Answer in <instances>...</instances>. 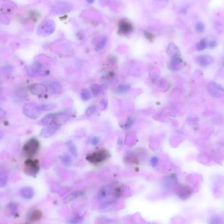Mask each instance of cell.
I'll return each mask as SVG.
<instances>
[{
  "label": "cell",
  "mask_w": 224,
  "mask_h": 224,
  "mask_svg": "<svg viewBox=\"0 0 224 224\" xmlns=\"http://www.w3.org/2000/svg\"><path fill=\"white\" fill-rule=\"evenodd\" d=\"M41 109L39 105L34 103H27L23 107V112L26 116L31 119H37L41 113Z\"/></svg>",
  "instance_id": "1"
},
{
  "label": "cell",
  "mask_w": 224,
  "mask_h": 224,
  "mask_svg": "<svg viewBox=\"0 0 224 224\" xmlns=\"http://www.w3.org/2000/svg\"><path fill=\"white\" fill-rule=\"evenodd\" d=\"M108 155L109 154L107 151H106L105 149H102L88 155L87 156V159L92 163L98 164L103 162L108 157Z\"/></svg>",
  "instance_id": "2"
},
{
  "label": "cell",
  "mask_w": 224,
  "mask_h": 224,
  "mask_svg": "<svg viewBox=\"0 0 224 224\" xmlns=\"http://www.w3.org/2000/svg\"><path fill=\"white\" fill-rule=\"evenodd\" d=\"M39 142L35 138H32L24 145L23 150L26 155L32 157L38 152Z\"/></svg>",
  "instance_id": "3"
},
{
  "label": "cell",
  "mask_w": 224,
  "mask_h": 224,
  "mask_svg": "<svg viewBox=\"0 0 224 224\" xmlns=\"http://www.w3.org/2000/svg\"><path fill=\"white\" fill-rule=\"evenodd\" d=\"M73 9V6L67 2L60 1L57 2L53 6V11L54 13L57 14H65L71 11Z\"/></svg>",
  "instance_id": "4"
},
{
  "label": "cell",
  "mask_w": 224,
  "mask_h": 224,
  "mask_svg": "<svg viewBox=\"0 0 224 224\" xmlns=\"http://www.w3.org/2000/svg\"><path fill=\"white\" fill-rule=\"evenodd\" d=\"M55 28V24L54 22L48 20H46L39 26L38 29V34L41 35L47 36L52 34Z\"/></svg>",
  "instance_id": "5"
},
{
  "label": "cell",
  "mask_w": 224,
  "mask_h": 224,
  "mask_svg": "<svg viewBox=\"0 0 224 224\" xmlns=\"http://www.w3.org/2000/svg\"><path fill=\"white\" fill-rule=\"evenodd\" d=\"M208 93L211 96L215 98H222L224 97V89L216 83H210L208 87Z\"/></svg>",
  "instance_id": "6"
},
{
  "label": "cell",
  "mask_w": 224,
  "mask_h": 224,
  "mask_svg": "<svg viewBox=\"0 0 224 224\" xmlns=\"http://www.w3.org/2000/svg\"><path fill=\"white\" fill-rule=\"evenodd\" d=\"M39 170V162L37 160L28 159L25 163V172L30 175H35Z\"/></svg>",
  "instance_id": "7"
},
{
  "label": "cell",
  "mask_w": 224,
  "mask_h": 224,
  "mask_svg": "<svg viewBox=\"0 0 224 224\" xmlns=\"http://www.w3.org/2000/svg\"><path fill=\"white\" fill-rule=\"evenodd\" d=\"M30 91L31 93L35 95L37 97H41L43 95H45V93H47V87L43 84H40V83H37L34 84L30 87Z\"/></svg>",
  "instance_id": "8"
},
{
  "label": "cell",
  "mask_w": 224,
  "mask_h": 224,
  "mask_svg": "<svg viewBox=\"0 0 224 224\" xmlns=\"http://www.w3.org/2000/svg\"><path fill=\"white\" fill-rule=\"evenodd\" d=\"M178 197L182 200L188 199L192 194V190L188 186H181L178 189L176 192Z\"/></svg>",
  "instance_id": "9"
},
{
  "label": "cell",
  "mask_w": 224,
  "mask_h": 224,
  "mask_svg": "<svg viewBox=\"0 0 224 224\" xmlns=\"http://www.w3.org/2000/svg\"><path fill=\"white\" fill-rule=\"evenodd\" d=\"M197 62L202 67H207L214 62V58L209 55H201L197 58Z\"/></svg>",
  "instance_id": "10"
},
{
  "label": "cell",
  "mask_w": 224,
  "mask_h": 224,
  "mask_svg": "<svg viewBox=\"0 0 224 224\" xmlns=\"http://www.w3.org/2000/svg\"><path fill=\"white\" fill-rule=\"evenodd\" d=\"M59 125H58V124H54V125L43 128L41 131V136L43 138H49L56 133V132L59 129Z\"/></svg>",
  "instance_id": "11"
},
{
  "label": "cell",
  "mask_w": 224,
  "mask_h": 224,
  "mask_svg": "<svg viewBox=\"0 0 224 224\" xmlns=\"http://www.w3.org/2000/svg\"><path fill=\"white\" fill-rule=\"evenodd\" d=\"M133 30L132 25L125 20H121L119 23V32L123 34H128Z\"/></svg>",
  "instance_id": "12"
},
{
  "label": "cell",
  "mask_w": 224,
  "mask_h": 224,
  "mask_svg": "<svg viewBox=\"0 0 224 224\" xmlns=\"http://www.w3.org/2000/svg\"><path fill=\"white\" fill-rule=\"evenodd\" d=\"M20 195L24 199H30L34 195V192L32 188L30 187H25L20 190Z\"/></svg>",
  "instance_id": "13"
},
{
  "label": "cell",
  "mask_w": 224,
  "mask_h": 224,
  "mask_svg": "<svg viewBox=\"0 0 224 224\" xmlns=\"http://www.w3.org/2000/svg\"><path fill=\"white\" fill-rule=\"evenodd\" d=\"M167 53L172 58L180 57V51L174 44L170 43L168 47Z\"/></svg>",
  "instance_id": "14"
},
{
  "label": "cell",
  "mask_w": 224,
  "mask_h": 224,
  "mask_svg": "<svg viewBox=\"0 0 224 224\" xmlns=\"http://www.w3.org/2000/svg\"><path fill=\"white\" fill-rule=\"evenodd\" d=\"M84 193L81 191H76V192H73L70 195H69L68 196L65 198L64 200V203H68L69 202H71L73 201L74 199H76L77 198H78L79 197H81L83 195Z\"/></svg>",
  "instance_id": "15"
},
{
  "label": "cell",
  "mask_w": 224,
  "mask_h": 224,
  "mask_svg": "<svg viewBox=\"0 0 224 224\" xmlns=\"http://www.w3.org/2000/svg\"><path fill=\"white\" fill-rule=\"evenodd\" d=\"M55 121V114L53 113H50V114L47 115L45 117L41 120V123L43 125H48L53 123H54Z\"/></svg>",
  "instance_id": "16"
},
{
  "label": "cell",
  "mask_w": 224,
  "mask_h": 224,
  "mask_svg": "<svg viewBox=\"0 0 224 224\" xmlns=\"http://www.w3.org/2000/svg\"><path fill=\"white\" fill-rule=\"evenodd\" d=\"M110 192H111V191H110V188L108 186H106L104 187V188H102L98 194L97 197L98 198V199H105L106 197H108V195L110 194Z\"/></svg>",
  "instance_id": "17"
},
{
  "label": "cell",
  "mask_w": 224,
  "mask_h": 224,
  "mask_svg": "<svg viewBox=\"0 0 224 224\" xmlns=\"http://www.w3.org/2000/svg\"><path fill=\"white\" fill-rule=\"evenodd\" d=\"M7 180H8V176H7V172L4 169L0 168V188L6 185Z\"/></svg>",
  "instance_id": "18"
},
{
  "label": "cell",
  "mask_w": 224,
  "mask_h": 224,
  "mask_svg": "<svg viewBox=\"0 0 224 224\" xmlns=\"http://www.w3.org/2000/svg\"><path fill=\"white\" fill-rule=\"evenodd\" d=\"M181 64L182 60L180 58V57L172 58V60L170 62L169 65V68H170L171 69H173V70H177Z\"/></svg>",
  "instance_id": "19"
},
{
  "label": "cell",
  "mask_w": 224,
  "mask_h": 224,
  "mask_svg": "<svg viewBox=\"0 0 224 224\" xmlns=\"http://www.w3.org/2000/svg\"><path fill=\"white\" fill-rule=\"evenodd\" d=\"M209 224H224V218L220 216H213L209 220Z\"/></svg>",
  "instance_id": "20"
},
{
  "label": "cell",
  "mask_w": 224,
  "mask_h": 224,
  "mask_svg": "<svg viewBox=\"0 0 224 224\" xmlns=\"http://www.w3.org/2000/svg\"><path fill=\"white\" fill-rule=\"evenodd\" d=\"M83 221V216L79 215H76L73 216L72 218L68 219V223L69 224H80Z\"/></svg>",
  "instance_id": "21"
},
{
  "label": "cell",
  "mask_w": 224,
  "mask_h": 224,
  "mask_svg": "<svg viewBox=\"0 0 224 224\" xmlns=\"http://www.w3.org/2000/svg\"><path fill=\"white\" fill-rule=\"evenodd\" d=\"M91 91L94 96H97L98 94H100L102 91V87L99 85H97V84H94V85L91 86Z\"/></svg>",
  "instance_id": "22"
},
{
  "label": "cell",
  "mask_w": 224,
  "mask_h": 224,
  "mask_svg": "<svg viewBox=\"0 0 224 224\" xmlns=\"http://www.w3.org/2000/svg\"><path fill=\"white\" fill-rule=\"evenodd\" d=\"M130 89V85H119L116 89V92L117 93H126L128 91H129Z\"/></svg>",
  "instance_id": "23"
},
{
  "label": "cell",
  "mask_w": 224,
  "mask_h": 224,
  "mask_svg": "<svg viewBox=\"0 0 224 224\" xmlns=\"http://www.w3.org/2000/svg\"><path fill=\"white\" fill-rule=\"evenodd\" d=\"M81 97L83 100H89L91 98V93L87 89H83L81 92Z\"/></svg>",
  "instance_id": "24"
},
{
  "label": "cell",
  "mask_w": 224,
  "mask_h": 224,
  "mask_svg": "<svg viewBox=\"0 0 224 224\" xmlns=\"http://www.w3.org/2000/svg\"><path fill=\"white\" fill-rule=\"evenodd\" d=\"M107 38H104L103 39H102L100 41H99L96 46H95V50H96L97 51H98L101 50L102 49L104 48V47L106 45V42H107Z\"/></svg>",
  "instance_id": "25"
},
{
  "label": "cell",
  "mask_w": 224,
  "mask_h": 224,
  "mask_svg": "<svg viewBox=\"0 0 224 224\" xmlns=\"http://www.w3.org/2000/svg\"><path fill=\"white\" fill-rule=\"evenodd\" d=\"M50 89L53 91H57L60 89V84L57 81H49L47 83Z\"/></svg>",
  "instance_id": "26"
},
{
  "label": "cell",
  "mask_w": 224,
  "mask_h": 224,
  "mask_svg": "<svg viewBox=\"0 0 224 224\" xmlns=\"http://www.w3.org/2000/svg\"><path fill=\"white\" fill-rule=\"evenodd\" d=\"M207 41L205 39H202L201 41L197 43V50L199 51H203L207 47Z\"/></svg>",
  "instance_id": "27"
},
{
  "label": "cell",
  "mask_w": 224,
  "mask_h": 224,
  "mask_svg": "<svg viewBox=\"0 0 224 224\" xmlns=\"http://www.w3.org/2000/svg\"><path fill=\"white\" fill-rule=\"evenodd\" d=\"M42 214L39 210H35L32 213L31 218L33 220H38L41 218Z\"/></svg>",
  "instance_id": "28"
},
{
  "label": "cell",
  "mask_w": 224,
  "mask_h": 224,
  "mask_svg": "<svg viewBox=\"0 0 224 224\" xmlns=\"http://www.w3.org/2000/svg\"><path fill=\"white\" fill-rule=\"evenodd\" d=\"M40 108H41V111H47V110H51L53 108H54V105L50 104H43V105H39Z\"/></svg>",
  "instance_id": "29"
},
{
  "label": "cell",
  "mask_w": 224,
  "mask_h": 224,
  "mask_svg": "<svg viewBox=\"0 0 224 224\" xmlns=\"http://www.w3.org/2000/svg\"><path fill=\"white\" fill-rule=\"evenodd\" d=\"M62 162H63V163L65 165H66V166H68V165L70 164L71 163H72V160H71L70 157H69L68 155H64V157H62Z\"/></svg>",
  "instance_id": "30"
},
{
  "label": "cell",
  "mask_w": 224,
  "mask_h": 224,
  "mask_svg": "<svg viewBox=\"0 0 224 224\" xmlns=\"http://www.w3.org/2000/svg\"><path fill=\"white\" fill-rule=\"evenodd\" d=\"M95 112H96V108H95V106H90V107L87 109L86 115L87 116H91V115H93Z\"/></svg>",
  "instance_id": "31"
},
{
  "label": "cell",
  "mask_w": 224,
  "mask_h": 224,
  "mask_svg": "<svg viewBox=\"0 0 224 224\" xmlns=\"http://www.w3.org/2000/svg\"><path fill=\"white\" fill-rule=\"evenodd\" d=\"M123 193V191L122 189H121V188H119V187H118V188H116L114 190V192H113V195H114V196L115 197H120L121 195H122Z\"/></svg>",
  "instance_id": "32"
},
{
  "label": "cell",
  "mask_w": 224,
  "mask_h": 224,
  "mask_svg": "<svg viewBox=\"0 0 224 224\" xmlns=\"http://www.w3.org/2000/svg\"><path fill=\"white\" fill-rule=\"evenodd\" d=\"M196 31L197 32H203L204 29V24L201 23V22H199V23H198L196 25Z\"/></svg>",
  "instance_id": "33"
},
{
  "label": "cell",
  "mask_w": 224,
  "mask_h": 224,
  "mask_svg": "<svg viewBox=\"0 0 224 224\" xmlns=\"http://www.w3.org/2000/svg\"><path fill=\"white\" fill-rule=\"evenodd\" d=\"M159 163V159L156 157H153L151 159V164L153 167H155L156 165Z\"/></svg>",
  "instance_id": "34"
},
{
  "label": "cell",
  "mask_w": 224,
  "mask_h": 224,
  "mask_svg": "<svg viewBox=\"0 0 224 224\" xmlns=\"http://www.w3.org/2000/svg\"><path fill=\"white\" fill-rule=\"evenodd\" d=\"M68 146H69V151H70L73 154V155H75V154H76V149H75V146L71 143V144H68Z\"/></svg>",
  "instance_id": "35"
},
{
  "label": "cell",
  "mask_w": 224,
  "mask_h": 224,
  "mask_svg": "<svg viewBox=\"0 0 224 224\" xmlns=\"http://www.w3.org/2000/svg\"><path fill=\"white\" fill-rule=\"evenodd\" d=\"M99 142V138L98 137H94L92 138H91V143L93 145H97Z\"/></svg>",
  "instance_id": "36"
},
{
  "label": "cell",
  "mask_w": 224,
  "mask_h": 224,
  "mask_svg": "<svg viewBox=\"0 0 224 224\" xmlns=\"http://www.w3.org/2000/svg\"><path fill=\"white\" fill-rule=\"evenodd\" d=\"M208 45L210 48H214V47H216V45H217V41H215V40H212V41L209 42Z\"/></svg>",
  "instance_id": "37"
},
{
  "label": "cell",
  "mask_w": 224,
  "mask_h": 224,
  "mask_svg": "<svg viewBox=\"0 0 224 224\" xmlns=\"http://www.w3.org/2000/svg\"><path fill=\"white\" fill-rule=\"evenodd\" d=\"M6 113L4 111V110L2 109V108H0V121L2 120L3 118H4L5 116Z\"/></svg>",
  "instance_id": "38"
},
{
  "label": "cell",
  "mask_w": 224,
  "mask_h": 224,
  "mask_svg": "<svg viewBox=\"0 0 224 224\" xmlns=\"http://www.w3.org/2000/svg\"><path fill=\"white\" fill-rule=\"evenodd\" d=\"M86 1L87 2V3H89V4H93L94 2V0H86Z\"/></svg>",
  "instance_id": "39"
},
{
  "label": "cell",
  "mask_w": 224,
  "mask_h": 224,
  "mask_svg": "<svg viewBox=\"0 0 224 224\" xmlns=\"http://www.w3.org/2000/svg\"><path fill=\"white\" fill-rule=\"evenodd\" d=\"M222 65H223V66L224 67V60H223V64H222Z\"/></svg>",
  "instance_id": "40"
}]
</instances>
